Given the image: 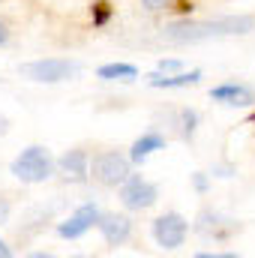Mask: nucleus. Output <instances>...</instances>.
<instances>
[{"label": "nucleus", "instance_id": "obj_14", "mask_svg": "<svg viewBox=\"0 0 255 258\" xmlns=\"http://www.w3.org/2000/svg\"><path fill=\"white\" fill-rule=\"evenodd\" d=\"M96 78H102V81H135L138 69L132 63H102L96 69Z\"/></svg>", "mask_w": 255, "mask_h": 258}, {"label": "nucleus", "instance_id": "obj_13", "mask_svg": "<svg viewBox=\"0 0 255 258\" xmlns=\"http://www.w3.org/2000/svg\"><path fill=\"white\" fill-rule=\"evenodd\" d=\"M156 150H165V135H159L156 129H150V132H144L141 138L132 141V147H129V162H132V165H144Z\"/></svg>", "mask_w": 255, "mask_h": 258}, {"label": "nucleus", "instance_id": "obj_4", "mask_svg": "<svg viewBox=\"0 0 255 258\" xmlns=\"http://www.w3.org/2000/svg\"><path fill=\"white\" fill-rule=\"evenodd\" d=\"M21 78L27 81H36V84H60L69 81L81 72L78 60H66V57H42V60H30V63H21Z\"/></svg>", "mask_w": 255, "mask_h": 258}, {"label": "nucleus", "instance_id": "obj_20", "mask_svg": "<svg viewBox=\"0 0 255 258\" xmlns=\"http://www.w3.org/2000/svg\"><path fill=\"white\" fill-rule=\"evenodd\" d=\"M9 216H12V204H9V198H3V195H0V225H6V222H9Z\"/></svg>", "mask_w": 255, "mask_h": 258}, {"label": "nucleus", "instance_id": "obj_8", "mask_svg": "<svg viewBox=\"0 0 255 258\" xmlns=\"http://www.w3.org/2000/svg\"><path fill=\"white\" fill-rule=\"evenodd\" d=\"M99 213H102V210H99L93 201L78 204L63 222H57V237H63V240H78V237H84V234L99 222Z\"/></svg>", "mask_w": 255, "mask_h": 258}, {"label": "nucleus", "instance_id": "obj_3", "mask_svg": "<svg viewBox=\"0 0 255 258\" xmlns=\"http://www.w3.org/2000/svg\"><path fill=\"white\" fill-rule=\"evenodd\" d=\"M240 228H243L240 219H234V216H228L222 210H213V207L198 210L195 225H192V231L207 243H228V240H234L240 234Z\"/></svg>", "mask_w": 255, "mask_h": 258}, {"label": "nucleus", "instance_id": "obj_24", "mask_svg": "<svg viewBox=\"0 0 255 258\" xmlns=\"http://www.w3.org/2000/svg\"><path fill=\"white\" fill-rule=\"evenodd\" d=\"M249 123H255V114H252V117H249Z\"/></svg>", "mask_w": 255, "mask_h": 258}, {"label": "nucleus", "instance_id": "obj_17", "mask_svg": "<svg viewBox=\"0 0 255 258\" xmlns=\"http://www.w3.org/2000/svg\"><path fill=\"white\" fill-rule=\"evenodd\" d=\"M183 69V60H177V57H162L159 63H156V72H180Z\"/></svg>", "mask_w": 255, "mask_h": 258}, {"label": "nucleus", "instance_id": "obj_15", "mask_svg": "<svg viewBox=\"0 0 255 258\" xmlns=\"http://www.w3.org/2000/svg\"><path fill=\"white\" fill-rule=\"evenodd\" d=\"M177 117H180V132H183V138H186V141L195 138V132H198V120H201L198 111H195V108H180Z\"/></svg>", "mask_w": 255, "mask_h": 258}, {"label": "nucleus", "instance_id": "obj_12", "mask_svg": "<svg viewBox=\"0 0 255 258\" xmlns=\"http://www.w3.org/2000/svg\"><path fill=\"white\" fill-rule=\"evenodd\" d=\"M201 81V69H180V72H153V75H147V84L153 87V90H180V87H192V84H198Z\"/></svg>", "mask_w": 255, "mask_h": 258}, {"label": "nucleus", "instance_id": "obj_11", "mask_svg": "<svg viewBox=\"0 0 255 258\" xmlns=\"http://www.w3.org/2000/svg\"><path fill=\"white\" fill-rule=\"evenodd\" d=\"M96 228H99V234L108 246H123L132 237V219L126 213H99Z\"/></svg>", "mask_w": 255, "mask_h": 258}, {"label": "nucleus", "instance_id": "obj_10", "mask_svg": "<svg viewBox=\"0 0 255 258\" xmlns=\"http://www.w3.org/2000/svg\"><path fill=\"white\" fill-rule=\"evenodd\" d=\"M210 99L219 105H228V108H249L255 102V90L240 81H225V84L210 87Z\"/></svg>", "mask_w": 255, "mask_h": 258}, {"label": "nucleus", "instance_id": "obj_19", "mask_svg": "<svg viewBox=\"0 0 255 258\" xmlns=\"http://www.w3.org/2000/svg\"><path fill=\"white\" fill-rule=\"evenodd\" d=\"M210 174H216V177H234L237 174V168L234 165H228V162H219V165H213V171Z\"/></svg>", "mask_w": 255, "mask_h": 258}, {"label": "nucleus", "instance_id": "obj_1", "mask_svg": "<svg viewBox=\"0 0 255 258\" xmlns=\"http://www.w3.org/2000/svg\"><path fill=\"white\" fill-rule=\"evenodd\" d=\"M255 30L252 15H222V18H180L165 24L156 33V42L162 45H198L210 39H225V36H246Z\"/></svg>", "mask_w": 255, "mask_h": 258}, {"label": "nucleus", "instance_id": "obj_7", "mask_svg": "<svg viewBox=\"0 0 255 258\" xmlns=\"http://www.w3.org/2000/svg\"><path fill=\"white\" fill-rule=\"evenodd\" d=\"M159 201V189L153 180L141 177V174H129L126 180L120 183V204L132 210V213H141V210H150L153 204Z\"/></svg>", "mask_w": 255, "mask_h": 258}, {"label": "nucleus", "instance_id": "obj_9", "mask_svg": "<svg viewBox=\"0 0 255 258\" xmlns=\"http://www.w3.org/2000/svg\"><path fill=\"white\" fill-rule=\"evenodd\" d=\"M54 171L69 183H87L90 180V156H87V150H81V147L66 150L60 159H54Z\"/></svg>", "mask_w": 255, "mask_h": 258}, {"label": "nucleus", "instance_id": "obj_6", "mask_svg": "<svg viewBox=\"0 0 255 258\" xmlns=\"http://www.w3.org/2000/svg\"><path fill=\"white\" fill-rule=\"evenodd\" d=\"M150 237H153V243H156L159 249L174 252V249H180V246L186 243V237H189V222H186V216H180L177 210H168V213H162V216L153 219Z\"/></svg>", "mask_w": 255, "mask_h": 258}, {"label": "nucleus", "instance_id": "obj_2", "mask_svg": "<svg viewBox=\"0 0 255 258\" xmlns=\"http://www.w3.org/2000/svg\"><path fill=\"white\" fill-rule=\"evenodd\" d=\"M9 174L21 183H45L54 174V156L48 153V147L30 144L9 162Z\"/></svg>", "mask_w": 255, "mask_h": 258}, {"label": "nucleus", "instance_id": "obj_16", "mask_svg": "<svg viewBox=\"0 0 255 258\" xmlns=\"http://www.w3.org/2000/svg\"><path fill=\"white\" fill-rule=\"evenodd\" d=\"M90 18H93L96 27H105V24L111 21V3H108V0H96V3L90 6Z\"/></svg>", "mask_w": 255, "mask_h": 258}, {"label": "nucleus", "instance_id": "obj_5", "mask_svg": "<svg viewBox=\"0 0 255 258\" xmlns=\"http://www.w3.org/2000/svg\"><path fill=\"white\" fill-rule=\"evenodd\" d=\"M129 174H132V162L120 150H102L90 159V177L105 189H117Z\"/></svg>", "mask_w": 255, "mask_h": 258}, {"label": "nucleus", "instance_id": "obj_21", "mask_svg": "<svg viewBox=\"0 0 255 258\" xmlns=\"http://www.w3.org/2000/svg\"><path fill=\"white\" fill-rule=\"evenodd\" d=\"M144 3V9H150V12H159V9H168L174 0H141Z\"/></svg>", "mask_w": 255, "mask_h": 258}, {"label": "nucleus", "instance_id": "obj_23", "mask_svg": "<svg viewBox=\"0 0 255 258\" xmlns=\"http://www.w3.org/2000/svg\"><path fill=\"white\" fill-rule=\"evenodd\" d=\"M0 258H12V246L6 240H0Z\"/></svg>", "mask_w": 255, "mask_h": 258}, {"label": "nucleus", "instance_id": "obj_22", "mask_svg": "<svg viewBox=\"0 0 255 258\" xmlns=\"http://www.w3.org/2000/svg\"><path fill=\"white\" fill-rule=\"evenodd\" d=\"M6 42H9V24L0 18V45H6Z\"/></svg>", "mask_w": 255, "mask_h": 258}, {"label": "nucleus", "instance_id": "obj_18", "mask_svg": "<svg viewBox=\"0 0 255 258\" xmlns=\"http://www.w3.org/2000/svg\"><path fill=\"white\" fill-rule=\"evenodd\" d=\"M192 186H195V192H207V189H210V177H207V174H204V171H195V174H192Z\"/></svg>", "mask_w": 255, "mask_h": 258}]
</instances>
